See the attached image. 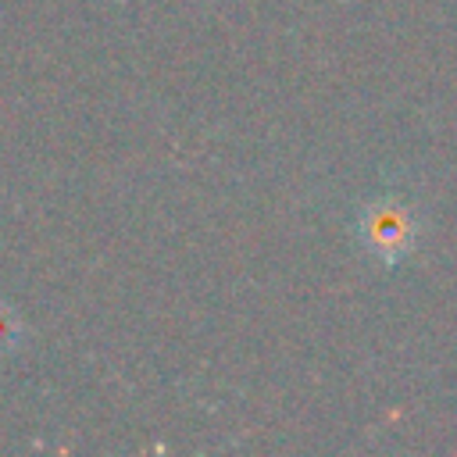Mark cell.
Segmentation results:
<instances>
[{
    "label": "cell",
    "mask_w": 457,
    "mask_h": 457,
    "mask_svg": "<svg viewBox=\"0 0 457 457\" xmlns=\"http://www.w3.org/2000/svg\"><path fill=\"white\" fill-rule=\"evenodd\" d=\"M364 236L368 243L378 250V253H393L396 246H403L407 239V221L400 211L393 207H375L368 218H364Z\"/></svg>",
    "instance_id": "obj_1"
},
{
    "label": "cell",
    "mask_w": 457,
    "mask_h": 457,
    "mask_svg": "<svg viewBox=\"0 0 457 457\" xmlns=\"http://www.w3.org/2000/svg\"><path fill=\"white\" fill-rule=\"evenodd\" d=\"M18 332H21V325H18V314H14L7 303H0V353L14 350V343H18Z\"/></svg>",
    "instance_id": "obj_2"
}]
</instances>
